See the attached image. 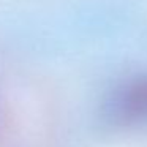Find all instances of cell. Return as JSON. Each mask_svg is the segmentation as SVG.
Here are the masks:
<instances>
[{"label":"cell","mask_w":147,"mask_h":147,"mask_svg":"<svg viewBox=\"0 0 147 147\" xmlns=\"http://www.w3.org/2000/svg\"><path fill=\"white\" fill-rule=\"evenodd\" d=\"M125 106L128 108V111L134 112L147 111V79L139 81L130 87L125 95Z\"/></svg>","instance_id":"6da1fadb"}]
</instances>
